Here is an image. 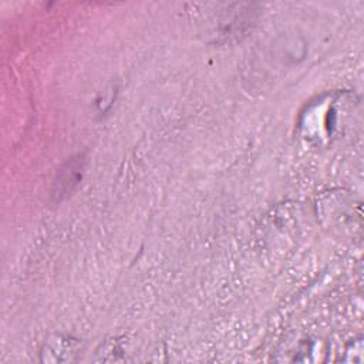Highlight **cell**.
<instances>
[{
    "mask_svg": "<svg viewBox=\"0 0 364 364\" xmlns=\"http://www.w3.org/2000/svg\"><path fill=\"white\" fill-rule=\"evenodd\" d=\"M78 343L77 340H71L68 337H54L50 340L43 351L41 360L47 363H63V361H73L74 355L78 354Z\"/></svg>",
    "mask_w": 364,
    "mask_h": 364,
    "instance_id": "6da1fadb",
    "label": "cell"
}]
</instances>
